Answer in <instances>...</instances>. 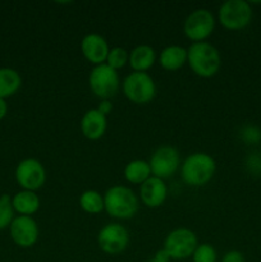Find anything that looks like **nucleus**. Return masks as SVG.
<instances>
[{
  "instance_id": "nucleus-15",
  "label": "nucleus",
  "mask_w": 261,
  "mask_h": 262,
  "mask_svg": "<svg viewBox=\"0 0 261 262\" xmlns=\"http://www.w3.org/2000/svg\"><path fill=\"white\" fill-rule=\"evenodd\" d=\"M81 132L87 140L97 141L105 135L107 129V118L99 110L89 109L83 115H82L81 123Z\"/></svg>"
},
{
  "instance_id": "nucleus-24",
  "label": "nucleus",
  "mask_w": 261,
  "mask_h": 262,
  "mask_svg": "<svg viewBox=\"0 0 261 262\" xmlns=\"http://www.w3.org/2000/svg\"><path fill=\"white\" fill-rule=\"evenodd\" d=\"M216 250L210 243H199L192 255V262H216Z\"/></svg>"
},
{
  "instance_id": "nucleus-29",
  "label": "nucleus",
  "mask_w": 261,
  "mask_h": 262,
  "mask_svg": "<svg viewBox=\"0 0 261 262\" xmlns=\"http://www.w3.org/2000/svg\"><path fill=\"white\" fill-rule=\"evenodd\" d=\"M96 109L99 110L100 113H102V114L106 115L107 117V114H109V113H112L113 105L109 100H101V102H100V105L96 107Z\"/></svg>"
},
{
  "instance_id": "nucleus-6",
  "label": "nucleus",
  "mask_w": 261,
  "mask_h": 262,
  "mask_svg": "<svg viewBox=\"0 0 261 262\" xmlns=\"http://www.w3.org/2000/svg\"><path fill=\"white\" fill-rule=\"evenodd\" d=\"M89 86L92 94L101 100H110L120 89V78L117 71L107 64L96 66L89 76Z\"/></svg>"
},
{
  "instance_id": "nucleus-27",
  "label": "nucleus",
  "mask_w": 261,
  "mask_h": 262,
  "mask_svg": "<svg viewBox=\"0 0 261 262\" xmlns=\"http://www.w3.org/2000/svg\"><path fill=\"white\" fill-rule=\"evenodd\" d=\"M222 262H245V256L242 252L237 250L228 251L224 256H223Z\"/></svg>"
},
{
  "instance_id": "nucleus-22",
  "label": "nucleus",
  "mask_w": 261,
  "mask_h": 262,
  "mask_svg": "<svg viewBox=\"0 0 261 262\" xmlns=\"http://www.w3.org/2000/svg\"><path fill=\"white\" fill-rule=\"evenodd\" d=\"M128 59H129V53H128L124 48L114 46V48H110L105 64H107L110 68H113L114 71L118 72L119 69L124 68V67L127 66Z\"/></svg>"
},
{
  "instance_id": "nucleus-2",
  "label": "nucleus",
  "mask_w": 261,
  "mask_h": 262,
  "mask_svg": "<svg viewBox=\"0 0 261 262\" xmlns=\"http://www.w3.org/2000/svg\"><path fill=\"white\" fill-rule=\"evenodd\" d=\"M187 64L196 76L211 78L222 67V56L210 42H194L187 49Z\"/></svg>"
},
{
  "instance_id": "nucleus-21",
  "label": "nucleus",
  "mask_w": 261,
  "mask_h": 262,
  "mask_svg": "<svg viewBox=\"0 0 261 262\" xmlns=\"http://www.w3.org/2000/svg\"><path fill=\"white\" fill-rule=\"evenodd\" d=\"M79 207L86 214H100L104 211V196L95 189H87L79 196Z\"/></svg>"
},
{
  "instance_id": "nucleus-1",
  "label": "nucleus",
  "mask_w": 261,
  "mask_h": 262,
  "mask_svg": "<svg viewBox=\"0 0 261 262\" xmlns=\"http://www.w3.org/2000/svg\"><path fill=\"white\" fill-rule=\"evenodd\" d=\"M140 199L127 186H113L104 193V211L110 217L118 220H129L137 214Z\"/></svg>"
},
{
  "instance_id": "nucleus-5",
  "label": "nucleus",
  "mask_w": 261,
  "mask_h": 262,
  "mask_svg": "<svg viewBox=\"0 0 261 262\" xmlns=\"http://www.w3.org/2000/svg\"><path fill=\"white\" fill-rule=\"evenodd\" d=\"M252 19V8L245 0H228L217 10V22L229 31H240L247 27Z\"/></svg>"
},
{
  "instance_id": "nucleus-10",
  "label": "nucleus",
  "mask_w": 261,
  "mask_h": 262,
  "mask_svg": "<svg viewBox=\"0 0 261 262\" xmlns=\"http://www.w3.org/2000/svg\"><path fill=\"white\" fill-rule=\"evenodd\" d=\"M148 165L154 177L165 181L173 177L181 168V155L173 146H160L150 156Z\"/></svg>"
},
{
  "instance_id": "nucleus-23",
  "label": "nucleus",
  "mask_w": 261,
  "mask_h": 262,
  "mask_svg": "<svg viewBox=\"0 0 261 262\" xmlns=\"http://www.w3.org/2000/svg\"><path fill=\"white\" fill-rule=\"evenodd\" d=\"M14 219V210L12 206V199L8 194L0 196V230L10 227Z\"/></svg>"
},
{
  "instance_id": "nucleus-30",
  "label": "nucleus",
  "mask_w": 261,
  "mask_h": 262,
  "mask_svg": "<svg viewBox=\"0 0 261 262\" xmlns=\"http://www.w3.org/2000/svg\"><path fill=\"white\" fill-rule=\"evenodd\" d=\"M8 113V104L4 99H0V120L7 115Z\"/></svg>"
},
{
  "instance_id": "nucleus-7",
  "label": "nucleus",
  "mask_w": 261,
  "mask_h": 262,
  "mask_svg": "<svg viewBox=\"0 0 261 262\" xmlns=\"http://www.w3.org/2000/svg\"><path fill=\"white\" fill-rule=\"evenodd\" d=\"M199 246L196 234L188 228H177L168 233L164 239L163 250L170 260H186L192 257Z\"/></svg>"
},
{
  "instance_id": "nucleus-18",
  "label": "nucleus",
  "mask_w": 261,
  "mask_h": 262,
  "mask_svg": "<svg viewBox=\"0 0 261 262\" xmlns=\"http://www.w3.org/2000/svg\"><path fill=\"white\" fill-rule=\"evenodd\" d=\"M12 206L22 216H32L40 209V199L36 192L22 189L12 197Z\"/></svg>"
},
{
  "instance_id": "nucleus-19",
  "label": "nucleus",
  "mask_w": 261,
  "mask_h": 262,
  "mask_svg": "<svg viewBox=\"0 0 261 262\" xmlns=\"http://www.w3.org/2000/svg\"><path fill=\"white\" fill-rule=\"evenodd\" d=\"M153 174H151L148 161L142 160V159L129 161L124 168V178L130 184H140L141 186Z\"/></svg>"
},
{
  "instance_id": "nucleus-3",
  "label": "nucleus",
  "mask_w": 261,
  "mask_h": 262,
  "mask_svg": "<svg viewBox=\"0 0 261 262\" xmlns=\"http://www.w3.org/2000/svg\"><path fill=\"white\" fill-rule=\"evenodd\" d=\"M216 171V161L206 152H193L181 164V177L189 187H204Z\"/></svg>"
},
{
  "instance_id": "nucleus-12",
  "label": "nucleus",
  "mask_w": 261,
  "mask_h": 262,
  "mask_svg": "<svg viewBox=\"0 0 261 262\" xmlns=\"http://www.w3.org/2000/svg\"><path fill=\"white\" fill-rule=\"evenodd\" d=\"M10 237L13 242L22 248H30L38 241V225L32 216L18 215L14 217L9 227Z\"/></svg>"
},
{
  "instance_id": "nucleus-4",
  "label": "nucleus",
  "mask_w": 261,
  "mask_h": 262,
  "mask_svg": "<svg viewBox=\"0 0 261 262\" xmlns=\"http://www.w3.org/2000/svg\"><path fill=\"white\" fill-rule=\"evenodd\" d=\"M122 91L136 105H147L156 96V83L148 73L130 72L122 81Z\"/></svg>"
},
{
  "instance_id": "nucleus-9",
  "label": "nucleus",
  "mask_w": 261,
  "mask_h": 262,
  "mask_svg": "<svg viewBox=\"0 0 261 262\" xmlns=\"http://www.w3.org/2000/svg\"><path fill=\"white\" fill-rule=\"evenodd\" d=\"M129 232L119 223H109L100 229L97 246L104 253L110 256L120 255L129 245Z\"/></svg>"
},
{
  "instance_id": "nucleus-25",
  "label": "nucleus",
  "mask_w": 261,
  "mask_h": 262,
  "mask_svg": "<svg viewBox=\"0 0 261 262\" xmlns=\"http://www.w3.org/2000/svg\"><path fill=\"white\" fill-rule=\"evenodd\" d=\"M241 138L242 141H245L247 145H253V143L258 142L261 138V132L260 129H257L256 127H245L241 132Z\"/></svg>"
},
{
  "instance_id": "nucleus-26",
  "label": "nucleus",
  "mask_w": 261,
  "mask_h": 262,
  "mask_svg": "<svg viewBox=\"0 0 261 262\" xmlns=\"http://www.w3.org/2000/svg\"><path fill=\"white\" fill-rule=\"evenodd\" d=\"M246 166H247V170L251 174H253V176H261V155H258L257 152H253L250 156H247V159H246Z\"/></svg>"
},
{
  "instance_id": "nucleus-17",
  "label": "nucleus",
  "mask_w": 261,
  "mask_h": 262,
  "mask_svg": "<svg viewBox=\"0 0 261 262\" xmlns=\"http://www.w3.org/2000/svg\"><path fill=\"white\" fill-rule=\"evenodd\" d=\"M158 63L168 72H177L187 64V49L181 45H169L161 50Z\"/></svg>"
},
{
  "instance_id": "nucleus-13",
  "label": "nucleus",
  "mask_w": 261,
  "mask_h": 262,
  "mask_svg": "<svg viewBox=\"0 0 261 262\" xmlns=\"http://www.w3.org/2000/svg\"><path fill=\"white\" fill-rule=\"evenodd\" d=\"M109 43L99 33H87L81 41V53L94 67L105 64L109 54Z\"/></svg>"
},
{
  "instance_id": "nucleus-28",
  "label": "nucleus",
  "mask_w": 261,
  "mask_h": 262,
  "mask_svg": "<svg viewBox=\"0 0 261 262\" xmlns=\"http://www.w3.org/2000/svg\"><path fill=\"white\" fill-rule=\"evenodd\" d=\"M170 261H171L170 257H169V256L166 255L165 251L161 248V250H159L158 252H156L147 262H170Z\"/></svg>"
},
{
  "instance_id": "nucleus-11",
  "label": "nucleus",
  "mask_w": 261,
  "mask_h": 262,
  "mask_svg": "<svg viewBox=\"0 0 261 262\" xmlns=\"http://www.w3.org/2000/svg\"><path fill=\"white\" fill-rule=\"evenodd\" d=\"M15 179L25 191L36 192L42 188L46 182V170L40 160L27 158L20 161L15 169Z\"/></svg>"
},
{
  "instance_id": "nucleus-16",
  "label": "nucleus",
  "mask_w": 261,
  "mask_h": 262,
  "mask_svg": "<svg viewBox=\"0 0 261 262\" xmlns=\"http://www.w3.org/2000/svg\"><path fill=\"white\" fill-rule=\"evenodd\" d=\"M158 61L155 49L150 45H138L133 48L129 53L128 64L133 72H142L147 73L148 69L153 68Z\"/></svg>"
},
{
  "instance_id": "nucleus-14",
  "label": "nucleus",
  "mask_w": 261,
  "mask_h": 262,
  "mask_svg": "<svg viewBox=\"0 0 261 262\" xmlns=\"http://www.w3.org/2000/svg\"><path fill=\"white\" fill-rule=\"evenodd\" d=\"M168 197V187L163 179L151 176L140 186V200L146 207L158 209L163 206Z\"/></svg>"
},
{
  "instance_id": "nucleus-8",
  "label": "nucleus",
  "mask_w": 261,
  "mask_h": 262,
  "mask_svg": "<svg viewBox=\"0 0 261 262\" xmlns=\"http://www.w3.org/2000/svg\"><path fill=\"white\" fill-rule=\"evenodd\" d=\"M216 25L215 15L209 9L193 10L187 15L183 23V32L188 40L194 42H204L212 35Z\"/></svg>"
},
{
  "instance_id": "nucleus-20",
  "label": "nucleus",
  "mask_w": 261,
  "mask_h": 262,
  "mask_svg": "<svg viewBox=\"0 0 261 262\" xmlns=\"http://www.w3.org/2000/svg\"><path fill=\"white\" fill-rule=\"evenodd\" d=\"M22 86L20 74L15 69L0 68V99H7L17 94Z\"/></svg>"
}]
</instances>
